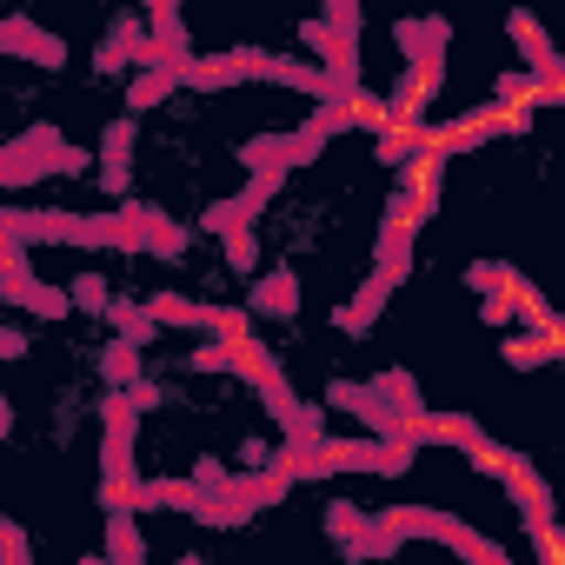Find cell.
Listing matches in <instances>:
<instances>
[{"label": "cell", "mask_w": 565, "mask_h": 565, "mask_svg": "<svg viewBox=\"0 0 565 565\" xmlns=\"http://www.w3.org/2000/svg\"><path fill=\"white\" fill-rule=\"evenodd\" d=\"M406 433H413L419 446H459L479 472H499V466L512 459L505 446H492V439L479 433V419H472V413H433V406H426V413H413V426H406Z\"/></svg>", "instance_id": "5"}, {"label": "cell", "mask_w": 565, "mask_h": 565, "mask_svg": "<svg viewBox=\"0 0 565 565\" xmlns=\"http://www.w3.org/2000/svg\"><path fill=\"white\" fill-rule=\"evenodd\" d=\"M67 300H74V313H107V300H114L107 273H74L67 279Z\"/></svg>", "instance_id": "25"}, {"label": "cell", "mask_w": 565, "mask_h": 565, "mask_svg": "<svg viewBox=\"0 0 565 565\" xmlns=\"http://www.w3.org/2000/svg\"><path fill=\"white\" fill-rule=\"evenodd\" d=\"M393 294H399V279H393L386 266H373V273H366V287L333 313V327H340V333H353V340H360V333H373V320L386 313V300H393Z\"/></svg>", "instance_id": "14"}, {"label": "cell", "mask_w": 565, "mask_h": 565, "mask_svg": "<svg viewBox=\"0 0 565 565\" xmlns=\"http://www.w3.org/2000/svg\"><path fill=\"white\" fill-rule=\"evenodd\" d=\"M127 67H153V41H147V14H120L94 54V74H127Z\"/></svg>", "instance_id": "12"}, {"label": "cell", "mask_w": 565, "mask_h": 565, "mask_svg": "<svg viewBox=\"0 0 565 565\" xmlns=\"http://www.w3.org/2000/svg\"><path fill=\"white\" fill-rule=\"evenodd\" d=\"M220 246H226V273H259V239H253V226H233V233H220Z\"/></svg>", "instance_id": "27"}, {"label": "cell", "mask_w": 565, "mask_h": 565, "mask_svg": "<svg viewBox=\"0 0 565 565\" xmlns=\"http://www.w3.org/2000/svg\"><path fill=\"white\" fill-rule=\"evenodd\" d=\"M0 54H8V61H34V67H47V74L67 67V41L47 34L41 21H21V14L0 21Z\"/></svg>", "instance_id": "11"}, {"label": "cell", "mask_w": 565, "mask_h": 565, "mask_svg": "<svg viewBox=\"0 0 565 565\" xmlns=\"http://www.w3.org/2000/svg\"><path fill=\"white\" fill-rule=\"evenodd\" d=\"M505 300H512V320H525L532 333H558L565 340V327H558V313L539 300V287H532V279L525 273H505Z\"/></svg>", "instance_id": "19"}, {"label": "cell", "mask_w": 565, "mask_h": 565, "mask_svg": "<svg viewBox=\"0 0 565 565\" xmlns=\"http://www.w3.org/2000/svg\"><path fill=\"white\" fill-rule=\"evenodd\" d=\"M134 114H120V120H107V134H100V193H114V200H127V186H134Z\"/></svg>", "instance_id": "13"}, {"label": "cell", "mask_w": 565, "mask_h": 565, "mask_svg": "<svg viewBox=\"0 0 565 565\" xmlns=\"http://www.w3.org/2000/svg\"><path fill=\"white\" fill-rule=\"evenodd\" d=\"M380 525L406 545V539H439V545H452V552H466L472 565H505V552L486 539V532H472L466 519H452V512H433V505H386L380 512Z\"/></svg>", "instance_id": "2"}, {"label": "cell", "mask_w": 565, "mask_h": 565, "mask_svg": "<svg viewBox=\"0 0 565 565\" xmlns=\"http://www.w3.org/2000/svg\"><path fill=\"white\" fill-rule=\"evenodd\" d=\"M34 347H28V333H14V327H0V360H28Z\"/></svg>", "instance_id": "32"}, {"label": "cell", "mask_w": 565, "mask_h": 565, "mask_svg": "<svg viewBox=\"0 0 565 565\" xmlns=\"http://www.w3.org/2000/svg\"><path fill=\"white\" fill-rule=\"evenodd\" d=\"M266 47H226V54H213V61H180V87H193V94H220V87H246V81H266Z\"/></svg>", "instance_id": "6"}, {"label": "cell", "mask_w": 565, "mask_h": 565, "mask_svg": "<svg viewBox=\"0 0 565 565\" xmlns=\"http://www.w3.org/2000/svg\"><path fill=\"white\" fill-rule=\"evenodd\" d=\"M505 273H512V259H472V266H466V294H492V287H505Z\"/></svg>", "instance_id": "28"}, {"label": "cell", "mask_w": 565, "mask_h": 565, "mask_svg": "<svg viewBox=\"0 0 565 565\" xmlns=\"http://www.w3.org/2000/svg\"><path fill=\"white\" fill-rule=\"evenodd\" d=\"M100 380H107V386H127V380H140V347L114 333V347L100 353Z\"/></svg>", "instance_id": "26"}, {"label": "cell", "mask_w": 565, "mask_h": 565, "mask_svg": "<svg viewBox=\"0 0 565 565\" xmlns=\"http://www.w3.org/2000/svg\"><path fill=\"white\" fill-rule=\"evenodd\" d=\"M200 226H206V233H233V226H253V220L239 213V200H213V206L200 213Z\"/></svg>", "instance_id": "30"}, {"label": "cell", "mask_w": 565, "mask_h": 565, "mask_svg": "<svg viewBox=\"0 0 565 565\" xmlns=\"http://www.w3.org/2000/svg\"><path fill=\"white\" fill-rule=\"evenodd\" d=\"M147 539H140V512L134 505H107V565H140Z\"/></svg>", "instance_id": "18"}, {"label": "cell", "mask_w": 565, "mask_h": 565, "mask_svg": "<svg viewBox=\"0 0 565 565\" xmlns=\"http://www.w3.org/2000/svg\"><path fill=\"white\" fill-rule=\"evenodd\" d=\"M120 399H127L134 413H153V406H160V386H153V380L140 373V380H127V386H120Z\"/></svg>", "instance_id": "31"}, {"label": "cell", "mask_w": 565, "mask_h": 565, "mask_svg": "<svg viewBox=\"0 0 565 565\" xmlns=\"http://www.w3.org/2000/svg\"><path fill=\"white\" fill-rule=\"evenodd\" d=\"M61 173H87V153L81 147H61Z\"/></svg>", "instance_id": "35"}, {"label": "cell", "mask_w": 565, "mask_h": 565, "mask_svg": "<svg viewBox=\"0 0 565 565\" xmlns=\"http://www.w3.org/2000/svg\"><path fill=\"white\" fill-rule=\"evenodd\" d=\"M120 340H134V347H153L160 340V320L147 313V300H107V313H100Z\"/></svg>", "instance_id": "20"}, {"label": "cell", "mask_w": 565, "mask_h": 565, "mask_svg": "<svg viewBox=\"0 0 565 565\" xmlns=\"http://www.w3.org/2000/svg\"><path fill=\"white\" fill-rule=\"evenodd\" d=\"M273 459V439H239V466H266Z\"/></svg>", "instance_id": "33"}, {"label": "cell", "mask_w": 565, "mask_h": 565, "mask_svg": "<svg viewBox=\"0 0 565 565\" xmlns=\"http://www.w3.org/2000/svg\"><path fill=\"white\" fill-rule=\"evenodd\" d=\"M273 459L294 472V486L307 479H333V472H373V479H399L406 466H419V439H313L307 452H287V446H273Z\"/></svg>", "instance_id": "1"}, {"label": "cell", "mask_w": 565, "mask_h": 565, "mask_svg": "<svg viewBox=\"0 0 565 565\" xmlns=\"http://www.w3.org/2000/svg\"><path fill=\"white\" fill-rule=\"evenodd\" d=\"M373 386H380V393H386V399H393V406L406 413V426H413V413H426V393H419V380H413L406 366H386V373H380Z\"/></svg>", "instance_id": "24"}, {"label": "cell", "mask_w": 565, "mask_h": 565, "mask_svg": "<svg viewBox=\"0 0 565 565\" xmlns=\"http://www.w3.org/2000/svg\"><path fill=\"white\" fill-rule=\"evenodd\" d=\"M246 313H259V320H294L300 313V273L294 266H273L266 279H253Z\"/></svg>", "instance_id": "15"}, {"label": "cell", "mask_w": 565, "mask_h": 565, "mask_svg": "<svg viewBox=\"0 0 565 565\" xmlns=\"http://www.w3.org/2000/svg\"><path fill=\"white\" fill-rule=\"evenodd\" d=\"M193 479H200L206 492H220V486H226V466H220V459H200V466H193Z\"/></svg>", "instance_id": "34"}, {"label": "cell", "mask_w": 565, "mask_h": 565, "mask_svg": "<svg viewBox=\"0 0 565 565\" xmlns=\"http://www.w3.org/2000/svg\"><path fill=\"white\" fill-rule=\"evenodd\" d=\"M140 8H147V14H167V8H180V0H140Z\"/></svg>", "instance_id": "36"}, {"label": "cell", "mask_w": 565, "mask_h": 565, "mask_svg": "<svg viewBox=\"0 0 565 565\" xmlns=\"http://www.w3.org/2000/svg\"><path fill=\"white\" fill-rule=\"evenodd\" d=\"M492 479H505L512 505H519V512H525V525L539 532V552H545V558H558V532H552V492H545V479H539V472H532L519 452H512V459H505Z\"/></svg>", "instance_id": "8"}, {"label": "cell", "mask_w": 565, "mask_h": 565, "mask_svg": "<svg viewBox=\"0 0 565 565\" xmlns=\"http://www.w3.org/2000/svg\"><path fill=\"white\" fill-rule=\"evenodd\" d=\"M239 167H246V173H253V167H279V173H287V167H294V147H287V134L239 140Z\"/></svg>", "instance_id": "23"}, {"label": "cell", "mask_w": 565, "mask_h": 565, "mask_svg": "<svg viewBox=\"0 0 565 565\" xmlns=\"http://www.w3.org/2000/svg\"><path fill=\"white\" fill-rule=\"evenodd\" d=\"M114 220H120V253H153V259H180L186 246H193V233L186 226H173L153 200H120L114 206Z\"/></svg>", "instance_id": "4"}, {"label": "cell", "mask_w": 565, "mask_h": 565, "mask_svg": "<svg viewBox=\"0 0 565 565\" xmlns=\"http://www.w3.org/2000/svg\"><path fill=\"white\" fill-rule=\"evenodd\" d=\"M28 558H34V539L14 519H0V565H28Z\"/></svg>", "instance_id": "29"}, {"label": "cell", "mask_w": 565, "mask_h": 565, "mask_svg": "<svg viewBox=\"0 0 565 565\" xmlns=\"http://www.w3.org/2000/svg\"><path fill=\"white\" fill-rule=\"evenodd\" d=\"M327 406H340V413H353L366 433H380V439H413L406 433V413L373 386V380H333L327 386Z\"/></svg>", "instance_id": "7"}, {"label": "cell", "mask_w": 565, "mask_h": 565, "mask_svg": "<svg viewBox=\"0 0 565 565\" xmlns=\"http://www.w3.org/2000/svg\"><path fill=\"white\" fill-rule=\"evenodd\" d=\"M0 140H8V134H0Z\"/></svg>", "instance_id": "37"}, {"label": "cell", "mask_w": 565, "mask_h": 565, "mask_svg": "<svg viewBox=\"0 0 565 565\" xmlns=\"http://www.w3.org/2000/svg\"><path fill=\"white\" fill-rule=\"evenodd\" d=\"M499 353H505V366L532 373V366H552V360H558V333H532V340H519V333H512Z\"/></svg>", "instance_id": "22"}, {"label": "cell", "mask_w": 565, "mask_h": 565, "mask_svg": "<svg viewBox=\"0 0 565 565\" xmlns=\"http://www.w3.org/2000/svg\"><path fill=\"white\" fill-rule=\"evenodd\" d=\"M327 532H333V545H340L347 558H393V552H399V539L380 525V512H360V505H347V499L327 505Z\"/></svg>", "instance_id": "9"}, {"label": "cell", "mask_w": 565, "mask_h": 565, "mask_svg": "<svg viewBox=\"0 0 565 565\" xmlns=\"http://www.w3.org/2000/svg\"><path fill=\"white\" fill-rule=\"evenodd\" d=\"M419 206L406 200V186H393V200H386V220H380V253H373V266H386L399 287H406V273H413V239H419Z\"/></svg>", "instance_id": "10"}, {"label": "cell", "mask_w": 565, "mask_h": 565, "mask_svg": "<svg viewBox=\"0 0 565 565\" xmlns=\"http://www.w3.org/2000/svg\"><path fill=\"white\" fill-rule=\"evenodd\" d=\"M147 41H153V61H186V21H180V8L147 14Z\"/></svg>", "instance_id": "21"}, {"label": "cell", "mask_w": 565, "mask_h": 565, "mask_svg": "<svg viewBox=\"0 0 565 565\" xmlns=\"http://www.w3.org/2000/svg\"><path fill=\"white\" fill-rule=\"evenodd\" d=\"M180 87V61H153V67H134L127 74V114L140 120V114H153L167 94Z\"/></svg>", "instance_id": "17"}, {"label": "cell", "mask_w": 565, "mask_h": 565, "mask_svg": "<svg viewBox=\"0 0 565 565\" xmlns=\"http://www.w3.org/2000/svg\"><path fill=\"white\" fill-rule=\"evenodd\" d=\"M512 41H519V54L532 61V74H539V81L565 87V61H558V47L545 41V28H539V14H532V8H512Z\"/></svg>", "instance_id": "16"}, {"label": "cell", "mask_w": 565, "mask_h": 565, "mask_svg": "<svg viewBox=\"0 0 565 565\" xmlns=\"http://www.w3.org/2000/svg\"><path fill=\"white\" fill-rule=\"evenodd\" d=\"M100 419H107V439H100V505H127L140 472H134V433H140V413L120 399V386L100 399Z\"/></svg>", "instance_id": "3"}]
</instances>
